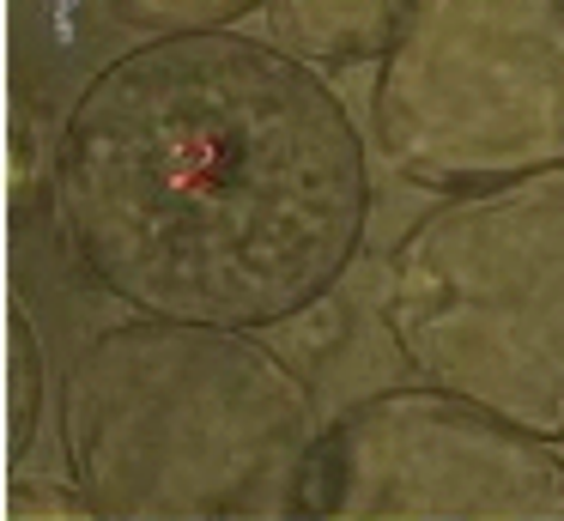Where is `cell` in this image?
<instances>
[{
  "mask_svg": "<svg viewBox=\"0 0 564 521\" xmlns=\"http://www.w3.org/2000/svg\"><path fill=\"white\" fill-rule=\"evenodd\" d=\"M55 225L104 297L219 327L297 322L370 225V152L316 61L249 31L116 48L67 104Z\"/></svg>",
  "mask_w": 564,
  "mask_h": 521,
  "instance_id": "cell-1",
  "label": "cell"
},
{
  "mask_svg": "<svg viewBox=\"0 0 564 521\" xmlns=\"http://www.w3.org/2000/svg\"><path fill=\"white\" fill-rule=\"evenodd\" d=\"M55 436L104 521H285L322 419L297 363L249 327L134 315L74 351Z\"/></svg>",
  "mask_w": 564,
  "mask_h": 521,
  "instance_id": "cell-2",
  "label": "cell"
},
{
  "mask_svg": "<svg viewBox=\"0 0 564 521\" xmlns=\"http://www.w3.org/2000/svg\"><path fill=\"white\" fill-rule=\"evenodd\" d=\"M382 327L419 382L564 443V164L443 194L394 242Z\"/></svg>",
  "mask_w": 564,
  "mask_h": 521,
  "instance_id": "cell-3",
  "label": "cell"
},
{
  "mask_svg": "<svg viewBox=\"0 0 564 521\" xmlns=\"http://www.w3.org/2000/svg\"><path fill=\"white\" fill-rule=\"evenodd\" d=\"M377 145L419 188L564 164V0H406L370 85Z\"/></svg>",
  "mask_w": 564,
  "mask_h": 521,
  "instance_id": "cell-4",
  "label": "cell"
},
{
  "mask_svg": "<svg viewBox=\"0 0 564 521\" xmlns=\"http://www.w3.org/2000/svg\"><path fill=\"white\" fill-rule=\"evenodd\" d=\"M310 521H564V443L437 382L382 388L322 424Z\"/></svg>",
  "mask_w": 564,
  "mask_h": 521,
  "instance_id": "cell-5",
  "label": "cell"
},
{
  "mask_svg": "<svg viewBox=\"0 0 564 521\" xmlns=\"http://www.w3.org/2000/svg\"><path fill=\"white\" fill-rule=\"evenodd\" d=\"M406 0H268L273 43L304 61H377Z\"/></svg>",
  "mask_w": 564,
  "mask_h": 521,
  "instance_id": "cell-6",
  "label": "cell"
},
{
  "mask_svg": "<svg viewBox=\"0 0 564 521\" xmlns=\"http://www.w3.org/2000/svg\"><path fill=\"white\" fill-rule=\"evenodd\" d=\"M50 400V370H43V339L31 322L25 297H7V467L31 455Z\"/></svg>",
  "mask_w": 564,
  "mask_h": 521,
  "instance_id": "cell-7",
  "label": "cell"
},
{
  "mask_svg": "<svg viewBox=\"0 0 564 521\" xmlns=\"http://www.w3.org/2000/svg\"><path fill=\"white\" fill-rule=\"evenodd\" d=\"M104 19L140 36H176V31H237V19L268 12V0H98Z\"/></svg>",
  "mask_w": 564,
  "mask_h": 521,
  "instance_id": "cell-8",
  "label": "cell"
},
{
  "mask_svg": "<svg viewBox=\"0 0 564 521\" xmlns=\"http://www.w3.org/2000/svg\"><path fill=\"white\" fill-rule=\"evenodd\" d=\"M7 515L13 521H86L91 503L79 497V485H55V479H31V473H13L7 479Z\"/></svg>",
  "mask_w": 564,
  "mask_h": 521,
  "instance_id": "cell-9",
  "label": "cell"
}]
</instances>
